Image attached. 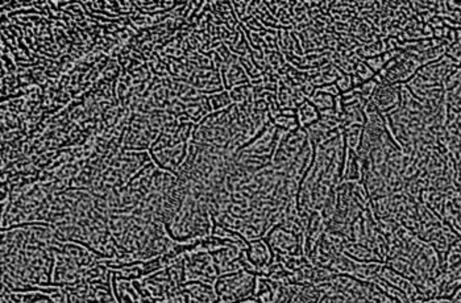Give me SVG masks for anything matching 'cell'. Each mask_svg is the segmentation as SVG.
Segmentation results:
<instances>
[{
	"instance_id": "obj_1",
	"label": "cell",
	"mask_w": 461,
	"mask_h": 303,
	"mask_svg": "<svg viewBox=\"0 0 461 303\" xmlns=\"http://www.w3.org/2000/svg\"><path fill=\"white\" fill-rule=\"evenodd\" d=\"M296 120L299 124L300 128H307L311 124L316 123L320 119L319 111L316 110L311 104L310 100H306L304 103H302L299 107L296 108Z\"/></svg>"
},
{
	"instance_id": "obj_2",
	"label": "cell",
	"mask_w": 461,
	"mask_h": 303,
	"mask_svg": "<svg viewBox=\"0 0 461 303\" xmlns=\"http://www.w3.org/2000/svg\"><path fill=\"white\" fill-rule=\"evenodd\" d=\"M460 86V67L458 69H455L454 71H451L446 78H443L442 82H440V87L444 90V91H451V90H454L455 87H458Z\"/></svg>"
},
{
	"instance_id": "obj_3",
	"label": "cell",
	"mask_w": 461,
	"mask_h": 303,
	"mask_svg": "<svg viewBox=\"0 0 461 303\" xmlns=\"http://www.w3.org/2000/svg\"><path fill=\"white\" fill-rule=\"evenodd\" d=\"M335 85L336 87L339 88V91L346 92L348 90L352 88V75H348V74L343 73V75L339 78L338 81L335 82Z\"/></svg>"
}]
</instances>
